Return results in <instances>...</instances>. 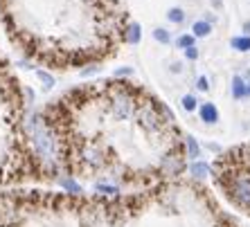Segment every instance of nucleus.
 <instances>
[{
    "mask_svg": "<svg viewBox=\"0 0 250 227\" xmlns=\"http://www.w3.org/2000/svg\"><path fill=\"white\" fill-rule=\"evenodd\" d=\"M59 185H61V189H63L65 193H72V196H79V193H83L82 185L72 178V175H61L59 178Z\"/></svg>",
    "mask_w": 250,
    "mask_h": 227,
    "instance_id": "6e6552de",
    "label": "nucleus"
},
{
    "mask_svg": "<svg viewBox=\"0 0 250 227\" xmlns=\"http://www.w3.org/2000/svg\"><path fill=\"white\" fill-rule=\"evenodd\" d=\"M160 113L163 111H160L158 106L145 104L135 111V119H138L142 131H146V133H158V131H163V126H165V119Z\"/></svg>",
    "mask_w": 250,
    "mask_h": 227,
    "instance_id": "7ed1b4c3",
    "label": "nucleus"
},
{
    "mask_svg": "<svg viewBox=\"0 0 250 227\" xmlns=\"http://www.w3.org/2000/svg\"><path fill=\"white\" fill-rule=\"evenodd\" d=\"M95 191L102 193V196H117V193H120V187L108 180H97L95 182Z\"/></svg>",
    "mask_w": 250,
    "mask_h": 227,
    "instance_id": "9d476101",
    "label": "nucleus"
},
{
    "mask_svg": "<svg viewBox=\"0 0 250 227\" xmlns=\"http://www.w3.org/2000/svg\"><path fill=\"white\" fill-rule=\"evenodd\" d=\"M153 38L160 43H169V34H167V29H156L153 32Z\"/></svg>",
    "mask_w": 250,
    "mask_h": 227,
    "instance_id": "a211bd4d",
    "label": "nucleus"
},
{
    "mask_svg": "<svg viewBox=\"0 0 250 227\" xmlns=\"http://www.w3.org/2000/svg\"><path fill=\"white\" fill-rule=\"evenodd\" d=\"M185 146H187V157H189L192 162H196L198 157H201V146H198V142L194 140L192 135H187V137H185Z\"/></svg>",
    "mask_w": 250,
    "mask_h": 227,
    "instance_id": "9b49d317",
    "label": "nucleus"
},
{
    "mask_svg": "<svg viewBox=\"0 0 250 227\" xmlns=\"http://www.w3.org/2000/svg\"><path fill=\"white\" fill-rule=\"evenodd\" d=\"M223 185H226L230 200L237 205L239 209L250 214V171L246 169L228 171L226 178H223Z\"/></svg>",
    "mask_w": 250,
    "mask_h": 227,
    "instance_id": "f03ea898",
    "label": "nucleus"
},
{
    "mask_svg": "<svg viewBox=\"0 0 250 227\" xmlns=\"http://www.w3.org/2000/svg\"><path fill=\"white\" fill-rule=\"evenodd\" d=\"M198 90H208V79H205V76L198 79Z\"/></svg>",
    "mask_w": 250,
    "mask_h": 227,
    "instance_id": "412c9836",
    "label": "nucleus"
},
{
    "mask_svg": "<svg viewBox=\"0 0 250 227\" xmlns=\"http://www.w3.org/2000/svg\"><path fill=\"white\" fill-rule=\"evenodd\" d=\"M183 106H185V111H194L196 108V99L192 95H187V97H183Z\"/></svg>",
    "mask_w": 250,
    "mask_h": 227,
    "instance_id": "6ab92c4d",
    "label": "nucleus"
},
{
    "mask_svg": "<svg viewBox=\"0 0 250 227\" xmlns=\"http://www.w3.org/2000/svg\"><path fill=\"white\" fill-rule=\"evenodd\" d=\"M160 169H163L165 175H181L183 171H185V160H183L181 153H167V155L163 157V162H160Z\"/></svg>",
    "mask_w": 250,
    "mask_h": 227,
    "instance_id": "423d86ee",
    "label": "nucleus"
},
{
    "mask_svg": "<svg viewBox=\"0 0 250 227\" xmlns=\"http://www.w3.org/2000/svg\"><path fill=\"white\" fill-rule=\"evenodd\" d=\"M248 95H250V86H248Z\"/></svg>",
    "mask_w": 250,
    "mask_h": 227,
    "instance_id": "b1692460",
    "label": "nucleus"
},
{
    "mask_svg": "<svg viewBox=\"0 0 250 227\" xmlns=\"http://www.w3.org/2000/svg\"><path fill=\"white\" fill-rule=\"evenodd\" d=\"M36 75H39V79H41V81L45 83L47 88H50V86H54V79H52V76H50V75H47V72H36Z\"/></svg>",
    "mask_w": 250,
    "mask_h": 227,
    "instance_id": "aec40b11",
    "label": "nucleus"
},
{
    "mask_svg": "<svg viewBox=\"0 0 250 227\" xmlns=\"http://www.w3.org/2000/svg\"><path fill=\"white\" fill-rule=\"evenodd\" d=\"M230 45L239 52H250V36H237V38L230 41Z\"/></svg>",
    "mask_w": 250,
    "mask_h": 227,
    "instance_id": "ddd939ff",
    "label": "nucleus"
},
{
    "mask_svg": "<svg viewBox=\"0 0 250 227\" xmlns=\"http://www.w3.org/2000/svg\"><path fill=\"white\" fill-rule=\"evenodd\" d=\"M25 131H27L29 140H32V146H34L39 160L45 164H54L59 157V146L57 140L52 137V133L47 131V126L39 119V117H32L27 124H25Z\"/></svg>",
    "mask_w": 250,
    "mask_h": 227,
    "instance_id": "f257e3e1",
    "label": "nucleus"
},
{
    "mask_svg": "<svg viewBox=\"0 0 250 227\" xmlns=\"http://www.w3.org/2000/svg\"><path fill=\"white\" fill-rule=\"evenodd\" d=\"M198 57V50L196 47H189V50H187V58H196Z\"/></svg>",
    "mask_w": 250,
    "mask_h": 227,
    "instance_id": "4be33fe9",
    "label": "nucleus"
},
{
    "mask_svg": "<svg viewBox=\"0 0 250 227\" xmlns=\"http://www.w3.org/2000/svg\"><path fill=\"white\" fill-rule=\"evenodd\" d=\"M126 41L128 43H138L140 41V25L138 23H131L126 29Z\"/></svg>",
    "mask_w": 250,
    "mask_h": 227,
    "instance_id": "4468645a",
    "label": "nucleus"
},
{
    "mask_svg": "<svg viewBox=\"0 0 250 227\" xmlns=\"http://www.w3.org/2000/svg\"><path fill=\"white\" fill-rule=\"evenodd\" d=\"M212 5H216V7H221V0H212Z\"/></svg>",
    "mask_w": 250,
    "mask_h": 227,
    "instance_id": "5701e85b",
    "label": "nucleus"
},
{
    "mask_svg": "<svg viewBox=\"0 0 250 227\" xmlns=\"http://www.w3.org/2000/svg\"><path fill=\"white\" fill-rule=\"evenodd\" d=\"M189 175H192V178H196V180H205V178H209V175H212V167H209L208 162L196 160V162L189 164Z\"/></svg>",
    "mask_w": 250,
    "mask_h": 227,
    "instance_id": "0eeeda50",
    "label": "nucleus"
},
{
    "mask_svg": "<svg viewBox=\"0 0 250 227\" xmlns=\"http://www.w3.org/2000/svg\"><path fill=\"white\" fill-rule=\"evenodd\" d=\"M178 47H185V50L194 47V36H181L178 38Z\"/></svg>",
    "mask_w": 250,
    "mask_h": 227,
    "instance_id": "f3484780",
    "label": "nucleus"
},
{
    "mask_svg": "<svg viewBox=\"0 0 250 227\" xmlns=\"http://www.w3.org/2000/svg\"><path fill=\"white\" fill-rule=\"evenodd\" d=\"M232 95L237 97V99H241L244 95H248V86L244 83V79H241V76H234V79H232Z\"/></svg>",
    "mask_w": 250,
    "mask_h": 227,
    "instance_id": "f8f14e48",
    "label": "nucleus"
},
{
    "mask_svg": "<svg viewBox=\"0 0 250 227\" xmlns=\"http://www.w3.org/2000/svg\"><path fill=\"white\" fill-rule=\"evenodd\" d=\"M79 160H82L83 167L95 171V169H102L106 164V153L97 144H83L82 151H79Z\"/></svg>",
    "mask_w": 250,
    "mask_h": 227,
    "instance_id": "39448f33",
    "label": "nucleus"
},
{
    "mask_svg": "<svg viewBox=\"0 0 250 227\" xmlns=\"http://www.w3.org/2000/svg\"><path fill=\"white\" fill-rule=\"evenodd\" d=\"M108 106H111V115L115 117V119H120V122L128 119V117L135 113V99L126 88L117 90V93L111 97V104Z\"/></svg>",
    "mask_w": 250,
    "mask_h": 227,
    "instance_id": "20e7f679",
    "label": "nucleus"
},
{
    "mask_svg": "<svg viewBox=\"0 0 250 227\" xmlns=\"http://www.w3.org/2000/svg\"><path fill=\"white\" fill-rule=\"evenodd\" d=\"M169 20H171V23H183V20H185V14H183V9H169Z\"/></svg>",
    "mask_w": 250,
    "mask_h": 227,
    "instance_id": "dca6fc26",
    "label": "nucleus"
},
{
    "mask_svg": "<svg viewBox=\"0 0 250 227\" xmlns=\"http://www.w3.org/2000/svg\"><path fill=\"white\" fill-rule=\"evenodd\" d=\"M192 32H194V36H208L209 34V23H205V20H198V23H194Z\"/></svg>",
    "mask_w": 250,
    "mask_h": 227,
    "instance_id": "2eb2a0df",
    "label": "nucleus"
},
{
    "mask_svg": "<svg viewBox=\"0 0 250 227\" xmlns=\"http://www.w3.org/2000/svg\"><path fill=\"white\" fill-rule=\"evenodd\" d=\"M198 113H201V119H203L205 124H216L219 122V111H216L214 104H203Z\"/></svg>",
    "mask_w": 250,
    "mask_h": 227,
    "instance_id": "1a4fd4ad",
    "label": "nucleus"
}]
</instances>
